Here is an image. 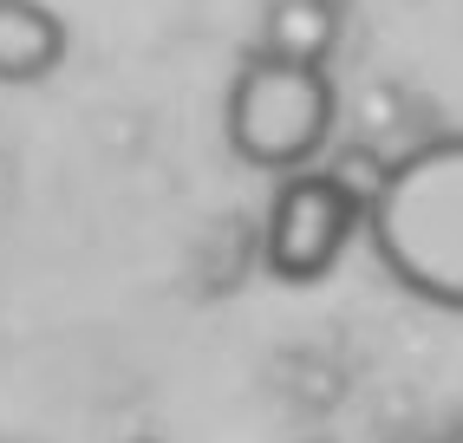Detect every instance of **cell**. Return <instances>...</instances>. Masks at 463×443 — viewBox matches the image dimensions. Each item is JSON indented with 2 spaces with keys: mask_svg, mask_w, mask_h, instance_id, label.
Instances as JSON below:
<instances>
[{
  "mask_svg": "<svg viewBox=\"0 0 463 443\" xmlns=\"http://www.w3.org/2000/svg\"><path fill=\"white\" fill-rule=\"evenodd\" d=\"M359 222H365L359 203L326 170H294L268 203L261 261H268L274 280H288V287H314V280H326L333 261L346 255Z\"/></svg>",
  "mask_w": 463,
  "mask_h": 443,
  "instance_id": "obj_3",
  "label": "cell"
},
{
  "mask_svg": "<svg viewBox=\"0 0 463 443\" xmlns=\"http://www.w3.org/2000/svg\"><path fill=\"white\" fill-rule=\"evenodd\" d=\"M66 66V20L46 0H0V85H40Z\"/></svg>",
  "mask_w": 463,
  "mask_h": 443,
  "instance_id": "obj_4",
  "label": "cell"
},
{
  "mask_svg": "<svg viewBox=\"0 0 463 443\" xmlns=\"http://www.w3.org/2000/svg\"><path fill=\"white\" fill-rule=\"evenodd\" d=\"M444 443H463V418H457V424H450V430H444Z\"/></svg>",
  "mask_w": 463,
  "mask_h": 443,
  "instance_id": "obj_8",
  "label": "cell"
},
{
  "mask_svg": "<svg viewBox=\"0 0 463 443\" xmlns=\"http://www.w3.org/2000/svg\"><path fill=\"white\" fill-rule=\"evenodd\" d=\"M125 443H157V437H125Z\"/></svg>",
  "mask_w": 463,
  "mask_h": 443,
  "instance_id": "obj_9",
  "label": "cell"
},
{
  "mask_svg": "<svg viewBox=\"0 0 463 443\" xmlns=\"http://www.w3.org/2000/svg\"><path fill=\"white\" fill-rule=\"evenodd\" d=\"M326 176L359 203V215H373L379 189H385V176H392V156H379L373 144H346V150H339L333 164H326Z\"/></svg>",
  "mask_w": 463,
  "mask_h": 443,
  "instance_id": "obj_6",
  "label": "cell"
},
{
  "mask_svg": "<svg viewBox=\"0 0 463 443\" xmlns=\"http://www.w3.org/2000/svg\"><path fill=\"white\" fill-rule=\"evenodd\" d=\"M333 46H339V0H268L261 52L300 59V66H326Z\"/></svg>",
  "mask_w": 463,
  "mask_h": 443,
  "instance_id": "obj_5",
  "label": "cell"
},
{
  "mask_svg": "<svg viewBox=\"0 0 463 443\" xmlns=\"http://www.w3.org/2000/svg\"><path fill=\"white\" fill-rule=\"evenodd\" d=\"M365 235L405 294L463 313V137H430L392 156Z\"/></svg>",
  "mask_w": 463,
  "mask_h": 443,
  "instance_id": "obj_1",
  "label": "cell"
},
{
  "mask_svg": "<svg viewBox=\"0 0 463 443\" xmlns=\"http://www.w3.org/2000/svg\"><path fill=\"white\" fill-rule=\"evenodd\" d=\"M392 443H444V437H430V430H398Z\"/></svg>",
  "mask_w": 463,
  "mask_h": 443,
  "instance_id": "obj_7",
  "label": "cell"
},
{
  "mask_svg": "<svg viewBox=\"0 0 463 443\" xmlns=\"http://www.w3.org/2000/svg\"><path fill=\"white\" fill-rule=\"evenodd\" d=\"M314 443H326V437H314Z\"/></svg>",
  "mask_w": 463,
  "mask_h": 443,
  "instance_id": "obj_10",
  "label": "cell"
},
{
  "mask_svg": "<svg viewBox=\"0 0 463 443\" xmlns=\"http://www.w3.org/2000/svg\"><path fill=\"white\" fill-rule=\"evenodd\" d=\"M333 118H339V99H333L326 66H300V59L261 52V46L241 59L222 105L229 150L255 170H288V176L326 150Z\"/></svg>",
  "mask_w": 463,
  "mask_h": 443,
  "instance_id": "obj_2",
  "label": "cell"
}]
</instances>
